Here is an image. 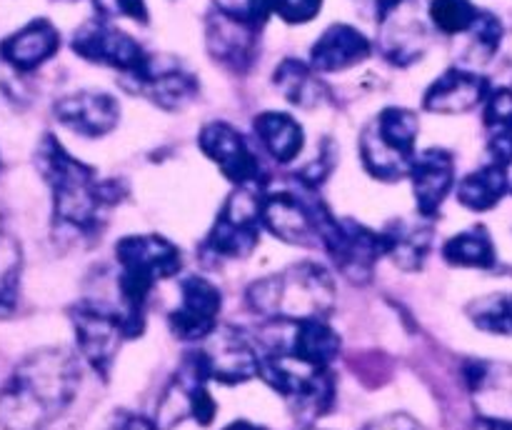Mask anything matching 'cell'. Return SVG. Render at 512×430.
<instances>
[{"label":"cell","mask_w":512,"mask_h":430,"mask_svg":"<svg viewBox=\"0 0 512 430\" xmlns=\"http://www.w3.org/2000/svg\"><path fill=\"white\" fill-rule=\"evenodd\" d=\"M35 165L53 195V228L68 238H98L108 213L125 188L118 180H100L95 168L73 158L55 135H43Z\"/></svg>","instance_id":"obj_1"},{"label":"cell","mask_w":512,"mask_h":430,"mask_svg":"<svg viewBox=\"0 0 512 430\" xmlns=\"http://www.w3.org/2000/svg\"><path fill=\"white\" fill-rule=\"evenodd\" d=\"M80 365L65 348L25 355L0 388V430H48L73 405Z\"/></svg>","instance_id":"obj_2"},{"label":"cell","mask_w":512,"mask_h":430,"mask_svg":"<svg viewBox=\"0 0 512 430\" xmlns=\"http://www.w3.org/2000/svg\"><path fill=\"white\" fill-rule=\"evenodd\" d=\"M245 298L248 308L260 318L298 325L328 318L335 308V283L323 265L305 260L255 280Z\"/></svg>","instance_id":"obj_3"},{"label":"cell","mask_w":512,"mask_h":430,"mask_svg":"<svg viewBox=\"0 0 512 430\" xmlns=\"http://www.w3.org/2000/svg\"><path fill=\"white\" fill-rule=\"evenodd\" d=\"M115 260L120 265V313L130 338H138L143 333L150 290L158 280L173 278L183 268V253L163 235H125L115 245Z\"/></svg>","instance_id":"obj_4"},{"label":"cell","mask_w":512,"mask_h":430,"mask_svg":"<svg viewBox=\"0 0 512 430\" xmlns=\"http://www.w3.org/2000/svg\"><path fill=\"white\" fill-rule=\"evenodd\" d=\"M420 120L408 108H385L365 125L360 135V158L365 170L378 180L408 178L415 160Z\"/></svg>","instance_id":"obj_5"},{"label":"cell","mask_w":512,"mask_h":430,"mask_svg":"<svg viewBox=\"0 0 512 430\" xmlns=\"http://www.w3.org/2000/svg\"><path fill=\"white\" fill-rule=\"evenodd\" d=\"M260 378L283 395L293 410L303 418H318L330 408L335 395V383L330 368H318L290 350H270L260 353Z\"/></svg>","instance_id":"obj_6"},{"label":"cell","mask_w":512,"mask_h":430,"mask_svg":"<svg viewBox=\"0 0 512 430\" xmlns=\"http://www.w3.org/2000/svg\"><path fill=\"white\" fill-rule=\"evenodd\" d=\"M320 243L353 283H368L375 263L385 255L383 233H373L355 220H338L323 203L318 213Z\"/></svg>","instance_id":"obj_7"},{"label":"cell","mask_w":512,"mask_h":430,"mask_svg":"<svg viewBox=\"0 0 512 430\" xmlns=\"http://www.w3.org/2000/svg\"><path fill=\"white\" fill-rule=\"evenodd\" d=\"M258 190L238 188L225 205L220 208L203 250L220 260H243L258 248L260 230H263V215H260Z\"/></svg>","instance_id":"obj_8"},{"label":"cell","mask_w":512,"mask_h":430,"mask_svg":"<svg viewBox=\"0 0 512 430\" xmlns=\"http://www.w3.org/2000/svg\"><path fill=\"white\" fill-rule=\"evenodd\" d=\"M70 323L75 328L80 355L105 380L118 358L120 345L130 338L123 313L95 300H80L70 308Z\"/></svg>","instance_id":"obj_9"},{"label":"cell","mask_w":512,"mask_h":430,"mask_svg":"<svg viewBox=\"0 0 512 430\" xmlns=\"http://www.w3.org/2000/svg\"><path fill=\"white\" fill-rule=\"evenodd\" d=\"M208 370L200 363L198 353L185 355L183 368L173 378L170 388L165 390L163 403L158 410V430H168L170 425L180 423L185 418H193L195 423L210 425L215 418V400L208 390Z\"/></svg>","instance_id":"obj_10"},{"label":"cell","mask_w":512,"mask_h":430,"mask_svg":"<svg viewBox=\"0 0 512 430\" xmlns=\"http://www.w3.org/2000/svg\"><path fill=\"white\" fill-rule=\"evenodd\" d=\"M200 150L223 170L225 178L233 185L245 190H263L268 183L263 165H260L258 155L248 145V140L228 123H208L200 130Z\"/></svg>","instance_id":"obj_11"},{"label":"cell","mask_w":512,"mask_h":430,"mask_svg":"<svg viewBox=\"0 0 512 430\" xmlns=\"http://www.w3.org/2000/svg\"><path fill=\"white\" fill-rule=\"evenodd\" d=\"M73 50L80 58L90 60V63L108 65V68L120 70L123 75L138 73L145 60H148L138 40L130 38L120 28H113L105 18L88 20L85 25H80L73 35Z\"/></svg>","instance_id":"obj_12"},{"label":"cell","mask_w":512,"mask_h":430,"mask_svg":"<svg viewBox=\"0 0 512 430\" xmlns=\"http://www.w3.org/2000/svg\"><path fill=\"white\" fill-rule=\"evenodd\" d=\"M220 308H223V295L218 285L200 275H188L180 283L178 308L168 315L170 330L185 343L208 340L218 330Z\"/></svg>","instance_id":"obj_13"},{"label":"cell","mask_w":512,"mask_h":430,"mask_svg":"<svg viewBox=\"0 0 512 430\" xmlns=\"http://www.w3.org/2000/svg\"><path fill=\"white\" fill-rule=\"evenodd\" d=\"M320 200H305L293 193H268L260 200L263 228L275 238L300 248H323L318 225Z\"/></svg>","instance_id":"obj_14"},{"label":"cell","mask_w":512,"mask_h":430,"mask_svg":"<svg viewBox=\"0 0 512 430\" xmlns=\"http://www.w3.org/2000/svg\"><path fill=\"white\" fill-rule=\"evenodd\" d=\"M380 50L395 65H410L423 58L428 33L415 0H380Z\"/></svg>","instance_id":"obj_15"},{"label":"cell","mask_w":512,"mask_h":430,"mask_svg":"<svg viewBox=\"0 0 512 430\" xmlns=\"http://www.w3.org/2000/svg\"><path fill=\"white\" fill-rule=\"evenodd\" d=\"M195 353L208 370L210 380H218V383L235 385L260 375V353L235 328L215 330L205 340L203 348Z\"/></svg>","instance_id":"obj_16"},{"label":"cell","mask_w":512,"mask_h":430,"mask_svg":"<svg viewBox=\"0 0 512 430\" xmlns=\"http://www.w3.org/2000/svg\"><path fill=\"white\" fill-rule=\"evenodd\" d=\"M125 80L135 93L145 95L150 103L163 110H183L198 95V80L193 73H188L180 63H163L150 55L143 68L133 75H125Z\"/></svg>","instance_id":"obj_17"},{"label":"cell","mask_w":512,"mask_h":430,"mask_svg":"<svg viewBox=\"0 0 512 430\" xmlns=\"http://www.w3.org/2000/svg\"><path fill=\"white\" fill-rule=\"evenodd\" d=\"M53 113L60 125L83 138H103L118 125L120 105L113 95L98 90H80L65 95L53 105Z\"/></svg>","instance_id":"obj_18"},{"label":"cell","mask_w":512,"mask_h":430,"mask_svg":"<svg viewBox=\"0 0 512 430\" xmlns=\"http://www.w3.org/2000/svg\"><path fill=\"white\" fill-rule=\"evenodd\" d=\"M408 178L413 180L415 205H418L420 215L423 218H435L455 185L453 155L445 148L423 150V153L415 155Z\"/></svg>","instance_id":"obj_19"},{"label":"cell","mask_w":512,"mask_h":430,"mask_svg":"<svg viewBox=\"0 0 512 430\" xmlns=\"http://www.w3.org/2000/svg\"><path fill=\"white\" fill-rule=\"evenodd\" d=\"M490 95V83L483 75L465 68H450L435 80L423 98V108L440 115H458L478 108Z\"/></svg>","instance_id":"obj_20"},{"label":"cell","mask_w":512,"mask_h":430,"mask_svg":"<svg viewBox=\"0 0 512 430\" xmlns=\"http://www.w3.org/2000/svg\"><path fill=\"white\" fill-rule=\"evenodd\" d=\"M58 48L60 33L55 25L45 18H35L0 43V58L20 73H30L53 58Z\"/></svg>","instance_id":"obj_21"},{"label":"cell","mask_w":512,"mask_h":430,"mask_svg":"<svg viewBox=\"0 0 512 430\" xmlns=\"http://www.w3.org/2000/svg\"><path fill=\"white\" fill-rule=\"evenodd\" d=\"M373 53L370 40L353 25H330L310 50V68L315 73H338L363 63Z\"/></svg>","instance_id":"obj_22"},{"label":"cell","mask_w":512,"mask_h":430,"mask_svg":"<svg viewBox=\"0 0 512 430\" xmlns=\"http://www.w3.org/2000/svg\"><path fill=\"white\" fill-rule=\"evenodd\" d=\"M255 38L258 25L248 20L233 18V15L215 13L208 20V48L218 63L233 70H248L255 58Z\"/></svg>","instance_id":"obj_23"},{"label":"cell","mask_w":512,"mask_h":430,"mask_svg":"<svg viewBox=\"0 0 512 430\" xmlns=\"http://www.w3.org/2000/svg\"><path fill=\"white\" fill-rule=\"evenodd\" d=\"M385 255L393 258L400 270L415 273L425 265L430 248H433V228L428 223H410V220H395L385 228Z\"/></svg>","instance_id":"obj_24"},{"label":"cell","mask_w":512,"mask_h":430,"mask_svg":"<svg viewBox=\"0 0 512 430\" xmlns=\"http://www.w3.org/2000/svg\"><path fill=\"white\" fill-rule=\"evenodd\" d=\"M273 83L288 103L305 110L320 108L330 98L328 85L318 78V73L310 65L300 63L295 58H285L278 65V70L273 75Z\"/></svg>","instance_id":"obj_25"},{"label":"cell","mask_w":512,"mask_h":430,"mask_svg":"<svg viewBox=\"0 0 512 430\" xmlns=\"http://www.w3.org/2000/svg\"><path fill=\"white\" fill-rule=\"evenodd\" d=\"M255 135H258L260 145L273 155L278 163H290L300 155L305 143L303 128L295 118L288 113H278V110H268L255 118Z\"/></svg>","instance_id":"obj_26"},{"label":"cell","mask_w":512,"mask_h":430,"mask_svg":"<svg viewBox=\"0 0 512 430\" xmlns=\"http://www.w3.org/2000/svg\"><path fill=\"white\" fill-rule=\"evenodd\" d=\"M508 190H510L508 168L498 163H490V165H483V168L473 170V173L465 175V178L460 180L458 200L460 205H465L468 210L483 213V210L495 208V205L505 198Z\"/></svg>","instance_id":"obj_27"},{"label":"cell","mask_w":512,"mask_h":430,"mask_svg":"<svg viewBox=\"0 0 512 430\" xmlns=\"http://www.w3.org/2000/svg\"><path fill=\"white\" fill-rule=\"evenodd\" d=\"M485 130H488V150L493 155V163H512V90L498 88L490 90L485 100L483 113Z\"/></svg>","instance_id":"obj_28"},{"label":"cell","mask_w":512,"mask_h":430,"mask_svg":"<svg viewBox=\"0 0 512 430\" xmlns=\"http://www.w3.org/2000/svg\"><path fill=\"white\" fill-rule=\"evenodd\" d=\"M290 353L318 368H330L340 353V335L325 320H305L295 325Z\"/></svg>","instance_id":"obj_29"},{"label":"cell","mask_w":512,"mask_h":430,"mask_svg":"<svg viewBox=\"0 0 512 430\" xmlns=\"http://www.w3.org/2000/svg\"><path fill=\"white\" fill-rule=\"evenodd\" d=\"M443 258L448 260L450 265H458V268L488 270L498 263L493 238H490L485 225H473V228L453 235V238L443 245Z\"/></svg>","instance_id":"obj_30"},{"label":"cell","mask_w":512,"mask_h":430,"mask_svg":"<svg viewBox=\"0 0 512 430\" xmlns=\"http://www.w3.org/2000/svg\"><path fill=\"white\" fill-rule=\"evenodd\" d=\"M20 273H23V250L18 238L0 225V320L13 318L20 303Z\"/></svg>","instance_id":"obj_31"},{"label":"cell","mask_w":512,"mask_h":430,"mask_svg":"<svg viewBox=\"0 0 512 430\" xmlns=\"http://www.w3.org/2000/svg\"><path fill=\"white\" fill-rule=\"evenodd\" d=\"M468 315L475 328L512 338V293L488 295V298L475 300V303H470Z\"/></svg>","instance_id":"obj_32"},{"label":"cell","mask_w":512,"mask_h":430,"mask_svg":"<svg viewBox=\"0 0 512 430\" xmlns=\"http://www.w3.org/2000/svg\"><path fill=\"white\" fill-rule=\"evenodd\" d=\"M478 15L480 10L470 0H433L430 3V20L445 35L470 33Z\"/></svg>","instance_id":"obj_33"},{"label":"cell","mask_w":512,"mask_h":430,"mask_svg":"<svg viewBox=\"0 0 512 430\" xmlns=\"http://www.w3.org/2000/svg\"><path fill=\"white\" fill-rule=\"evenodd\" d=\"M323 0H253V13L258 25L265 23L270 13H278L285 23H308L320 13Z\"/></svg>","instance_id":"obj_34"},{"label":"cell","mask_w":512,"mask_h":430,"mask_svg":"<svg viewBox=\"0 0 512 430\" xmlns=\"http://www.w3.org/2000/svg\"><path fill=\"white\" fill-rule=\"evenodd\" d=\"M470 35H473V50L480 53V60H490L498 50L500 38H503V25L493 13H480L470 28Z\"/></svg>","instance_id":"obj_35"},{"label":"cell","mask_w":512,"mask_h":430,"mask_svg":"<svg viewBox=\"0 0 512 430\" xmlns=\"http://www.w3.org/2000/svg\"><path fill=\"white\" fill-rule=\"evenodd\" d=\"M98 13L108 18H130L135 23H148V8L145 0H93Z\"/></svg>","instance_id":"obj_36"},{"label":"cell","mask_w":512,"mask_h":430,"mask_svg":"<svg viewBox=\"0 0 512 430\" xmlns=\"http://www.w3.org/2000/svg\"><path fill=\"white\" fill-rule=\"evenodd\" d=\"M365 430H425V425L408 413H390L373 420Z\"/></svg>","instance_id":"obj_37"},{"label":"cell","mask_w":512,"mask_h":430,"mask_svg":"<svg viewBox=\"0 0 512 430\" xmlns=\"http://www.w3.org/2000/svg\"><path fill=\"white\" fill-rule=\"evenodd\" d=\"M470 430H512V423L505 418H478Z\"/></svg>","instance_id":"obj_38"},{"label":"cell","mask_w":512,"mask_h":430,"mask_svg":"<svg viewBox=\"0 0 512 430\" xmlns=\"http://www.w3.org/2000/svg\"><path fill=\"white\" fill-rule=\"evenodd\" d=\"M123 430H158V425L140 418V415H133V418H128V423L123 425Z\"/></svg>","instance_id":"obj_39"},{"label":"cell","mask_w":512,"mask_h":430,"mask_svg":"<svg viewBox=\"0 0 512 430\" xmlns=\"http://www.w3.org/2000/svg\"><path fill=\"white\" fill-rule=\"evenodd\" d=\"M225 430H265V428H263V425L248 423V420H238V423H230Z\"/></svg>","instance_id":"obj_40"},{"label":"cell","mask_w":512,"mask_h":430,"mask_svg":"<svg viewBox=\"0 0 512 430\" xmlns=\"http://www.w3.org/2000/svg\"><path fill=\"white\" fill-rule=\"evenodd\" d=\"M310 430H318V428H310Z\"/></svg>","instance_id":"obj_41"}]
</instances>
